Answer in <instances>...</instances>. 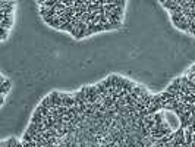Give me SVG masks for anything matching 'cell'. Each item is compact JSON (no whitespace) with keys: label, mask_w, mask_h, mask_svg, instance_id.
<instances>
[{"label":"cell","mask_w":195,"mask_h":147,"mask_svg":"<svg viewBox=\"0 0 195 147\" xmlns=\"http://www.w3.org/2000/svg\"><path fill=\"white\" fill-rule=\"evenodd\" d=\"M12 88V81L7 80L5 75H0V93H2V105L6 100V96L9 93V90Z\"/></svg>","instance_id":"cell-1"},{"label":"cell","mask_w":195,"mask_h":147,"mask_svg":"<svg viewBox=\"0 0 195 147\" xmlns=\"http://www.w3.org/2000/svg\"><path fill=\"white\" fill-rule=\"evenodd\" d=\"M160 5H162L163 7H166L167 10H170V14L172 12H175L176 7L179 6V0L176 2V0H169V2H160Z\"/></svg>","instance_id":"cell-2"},{"label":"cell","mask_w":195,"mask_h":147,"mask_svg":"<svg viewBox=\"0 0 195 147\" xmlns=\"http://www.w3.org/2000/svg\"><path fill=\"white\" fill-rule=\"evenodd\" d=\"M13 25V16H5L0 19V28H5V30H9Z\"/></svg>","instance_id":"cell-3"},{"label":"cell","mask_w":195,"mask_h":147,"mask_svg":"<svg viewBox=\"0 0 195 147\" xmlns=\"http://www.w3.org/2000/svg\"><path fill=\"white\" fill-rule=\"evenodd\" d=\"M44 121H46V118L41 113H38V112H34L32 116H31V122L32 124H44Z\"/></svg>","instance_id":"cell-4"},{"label":"cell","mask_w":195,"mask_h":147,"mask_svg":"<svg viewBox=\"0 0 195 147\" xmlns=\"http://www.w3.org/2000/svg\"><path fill=\"white\" fill-rule=\"evenodd\" d=\"M41 106L43 107H47V109H54V106H53V101H52V97L50 96H46L43 100H41Z\"/></svg>","instance_id":"cell-5"},{"label":"cell","mask_w":195,"mask_h":147,"mask_svg":"<svg viewBox=\"0 0 195 147\" xmlns=\"http://www.w3.org/2000/svg\"><path fill=\"white\" fill-rule=\"evenodd\" d=\"M59 30H60V31H66V33L72 34V31L75 30V25L72 24V22H66V24H62L60 27H59Z\"/></svg>","instance_id":"cell-6"},{"label":"cell","mask_w":195,"mask_h":147,"mask_svg":"<svg viewBox=\"0 0 195 147\" xmlns=\"http://www.w3.org/2000/svg\"><path fill=\"white\" fill-rule=\"evenodd\" d=\"M144 122H145V127H147L150 131H151V129L155 127V121H154V118H153L151 115H150V116H147V118L144 119Z\"/></svg>","instance_id":"cell-7"},{"label":"cell","mask_w":195,"mask_h":147,"mask_svg":"<svg viewBox=\"0 0 195 147\" xmlns=\"http://www.w3.org/2000/svg\"><path fill=\"white\" fill-rule=\"evenodd\" d=\"M7 35H9V30L0 28V41H2V43H5V41H6Z\"/></svg>","instance_id":"cell-8"},{"label":"cell","mask_w":195,"mask_h":147,"mask_svg":"<svg viewBox=\"0 0 195 147\" xmlns=\"http://www.w3.org/2000/svg\"><path fill=\"white\" fill-rule=\"evenodd\" d=\"M101 82H103V85H104V87L107 88V90H110V88H113V85H112V78H110V75H109V77L106 78V80H103V81H101Z\"/></svg>","instance_id":"cell-9"},{"label":"cell","mask_w":195,"mask_h":147,"mask_svg":"<svg viewBox=\"0 0 195 147\" xmlns=\"http://www.w3.org/2000/svg\"><path fill=\"white\" fill-rule=\"evenodd\" d=\"M189 71H192V72H194V74H195V65H192V66L189 68Z\"/></svg>","instance_id":"cell-10"}]
</instances>
